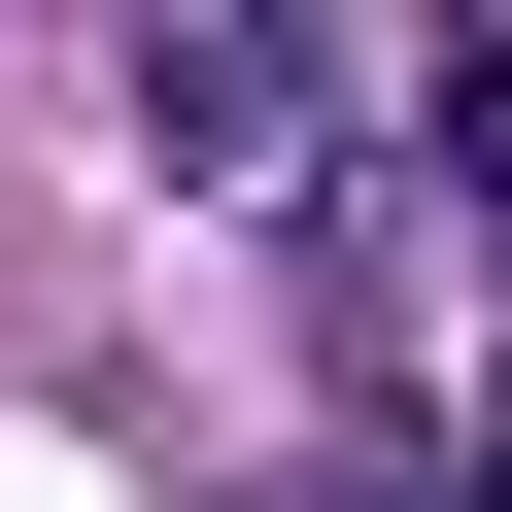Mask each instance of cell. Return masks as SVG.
I'll return each mask as SVG.
<instances>
[{"mask_svg":"<svg viewBox=\"0 0 512 512\" xmlns=\"http://www.w3.org/2000/svg\"><path fill=\"white\" fill-rule=\"evenodd\" d=\"M308 103H342L308 35H137V171H205V205H274V171H308Z\"/></svg>","mask_w":512,"mask_h":512,"instance_id":"cell-1","label":"cell"}]
</instances>
